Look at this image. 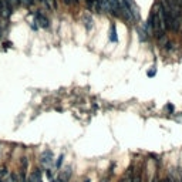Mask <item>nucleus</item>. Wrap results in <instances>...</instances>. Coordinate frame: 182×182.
<instances>
[{
	"mask_svg": "<svg viewBox=\"0 0 182 182\" xmlns=\"http://www.w3.org/2000/svg\"><path fill=\"white\" fill-rule=\"evenodd\" d=\"M53 151L51 149H46V151H43L41 152V155H40V162L43 164V165H51V162H53Z\"/></svg>",
	"mask_w": 182,
	"mask_h": 182,
	"instance_id": "1",
	"label": "nucleus"
},
{
	"mask_svg": "<svg viewBox=\"0 0 182 182\" xmlns=\"http://www.w3.org/2000/svg\"><path fill=\"white\" fill-rule=\"evenodd\" d=\"M124 1H125V4H127V7H128V10H130V13L132 16V19L137 20L140 17V11H138V7L134 3V0H124Z\"/></svg>",
	"mask_w": 182,
	"mask_h": 182,
	"instance_id": "2",
	"label": "nucleus"
},
{
	"mask_svg": "<svg viewBox=\"0 0 182 182\" xmlns=\"http://www.w3.org/2000/svg\"><path fill=\"white\" fill-rule=\"evenodd\" d=\"M34 17H36V21H34V23H37L40 27H44V29H46V27H48V20H47V19H46L41 13H36V14H34Z\"/></svg>",
	"mask_w": 182,
	"mask_h": 182,
	"instance_id": "3",
	"label": "nucleus"
},
{
	"mask_svg": "<svg viewBox=\"0 0 182 182\" xmlns=\"http://www.w3.org/2000/svg\"><path fill=\"white\" fill-rule=\"evenodd\" d=\"M83 21H84V26H85L87 30H90V29L93 27V17H91L90 14H85V16L83 17Z\"/></svg>",
	"mask_w": 182,
	"mask_h": 182,
	"instance_id": "4",
	"label": "nucleus"
},
{
	"mask_svg": "<svg viewBox=\"0 0 182 182\" xmlns=\"http://www.w3.org/2000/svg\"><path fill=\"white\" fill-rule=\"evenodd\" d=\"M109 40H111L112 43H115V41H117V32H115V26H114V24L111 26V32H109Z\"/></svg>",
	"mask_w": 182,
	"mask_h": 182,
	"instance_id": "5",
	"label": "nucleus"
},
{
	"mask_svg": "<svg viewBox=\"0 0 182 182\" xmlns=\"http://www.w3.org/2000/svg\"><path fill=\"white\" fill-rule=\"evenodd\" d=\"M63 159H64V155L61 154V155H60V156L57 158V162H56V168H57V169H58V168L61 167V162H63Z\"/></svg>",
	"mask_w": 182,
	"mask_h": 182,
	"instance_id": "6",
	"label": "nucleus"
},
{
	"mask_svg": "<svg viewBox=\"0 0 182 182\" xmlns=\"http://www.w3.org/2000/svg\"><path fill=\"white\" fill-rule=\"evenodd\" d=\"M140 40H141V41H145L146 40V32L145 30H140Z\"/></svg>",
	"mask_w": 182,
	"mask_h": 182,
	"instance_id": "7",
	"label": "nucleus"
},
{
	"mask_svg": "<svg viewBox=\"0 0 182 182\" xmlns=\"http://www.w3.org/2000/svg\"><path fill=\"white\" fill-rule=\"evenodd\" d=\"M131 182H141V177H140L138 174H137V175H134V177H132V181H131Z\"/></svg>",
	"mask_w": 182,
	"mask_h": 182,
	"instance_id": "8",
	"label": "nucleus"
},
{
	"mask_svg": "<svg viewBox=\"0 0 182 182\" xmlns=\"http://www.w3.org/2000/svg\"><path fill=\"white\" fill-rule=\"evenodd\" d=\"M20 1H23V4H26V6H32L33 4V0H20Z\"/></svg>",
	"mask_w": 182,
	"mask_h": 182,
	"instance_id": "9",
	"label": "nucleus"
},
{
	"mask_svg": "<svg viewBox=\"0 0 182 182\" xmlns=\"http://www.w3.org/2000/svg\"><path fill=\"white\" fill-rule=\"evenodd\" d=\"M155 73H156L155 70H149V71H148V77H152V75H155Z\"/></svg>",
	"mask_w": 182,
	"mask_h": 182,
	"instance_id": "10",
	"label": "nucleus"
},
{
	"mask_svg": "<svg viewBox=\"0 0 182 182\" xmlns=\"http://www.w3.org/2000/svg\"><path fill=\"white\" fill-rule=\"evenodd\" d=\"M167 109H168L169 112H174V105H171V104H169V105H167Z\"/></svg>",
	"mask_w": 182,
	"mask_h": 182,
	"instance_id": "11",
	"label": "nucleus"
},
{
	"mask_svg": "<svg viewBox=\"0 0 182 182\" xmlns=\"http://www.w3.org/2000/svg\"><path fill=\"white\" fill-rule=\"evenodd\" d=\"M101 182H108V179H107V178H104V179H101Z\"/></svg>",
	"mask_w": 182,
	"mask_h": 182,
	"instance_id": "12",
	"label": "nucleus"
},
{
	"mask_svg": "<svg viewBox=\"0 0 182 182\" xmlns=\"http://www.w3.org/2000/svg\"><path fill=\"white\" fill-rule=\"evenodd\" d=\"M152 182H165V179H162V181H152Z\"/></svg>",
	"mask_w": 182,
	"mask_h": 182,
	"instance_id": "13",
	"label": "nucleus"
},
{
	"mask_svg": "<svg viewBox=\"0 0 182 182\" xmlns=\"http://www.w3.org/2000/svg\"><path fill=\"white\" fill-rule=\"evenodd\" d=\"M165 182H172L171 179H165Z\"/></svg>",
	"mask_w": 182,
	"mask_h": 182,
	"instance_id": "14",
	"label": "nucleus"
},
{
	"mask_svg": "<svg viewBox=\"0 0 182 182\" xmlns=\"http://www.w3.org/2000/svg\"><path fill=\"white\" fill-rule=\"evenodd\" d=\"M84 182H90V181H88V179H87V181H84Z\"/></svg>",
	"mask_w": 182,
	"mask_h": 182,
	"instance_id": "15",
	"label": "nucleus"
}]
</instances>
